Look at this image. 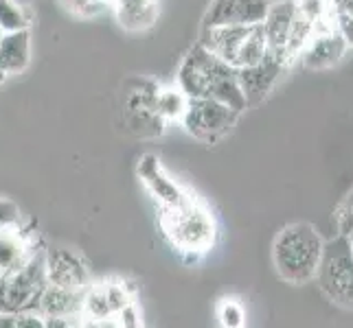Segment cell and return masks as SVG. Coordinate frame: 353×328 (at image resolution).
Returning a JSON list of instances; mask_svg holds the SVG:
<instances>
[{
  "instance_id": "cell-1",
  "label": "cell",
  "mask_w": 353,
  "mask_h": 328,
  "mask_svg": "<svg viewBox=\"0 0 353 328\" xmlns=\"http://www.w3.org/2000/svg\"><path fill=\"white\" fill-rule=\"evenodd\" d=\"M176 86L185 92L189 99H215L237 109L241 114L248 109L246 96L241 92L237 68L226 64L224 59L213 55L211 51L198 42L191 46L187 55L182 57Z\"/></svg>"
},
{
  "instance_id": "cell-2",
  "label": "cell",
  "mask_w": 353,
  "mask_h": 328,
  "mask_svg": "<svg viewBox=\"0 0 353 328\" xmlns=\"http://www.w3.org/2000/svg\"><path fill=\"white\" fill-rule=\"evenodd\" d=\"M323 239L312 223L299 221L285 226L272 245L276 274L290 285H305L314 281L323 256Z\"/></svg>"
},
{
  "instance_id": "cell-3",
  "label": "cell",
  "mask_w": 353,
  "mask_h": 328,
  "mask_svg": "<svg viewBox=\"0 0 353 328\" xmlns=\"http://www.w3.org/2000/svg\"><path fill=\"white\" fill-rule=\"evenodd\" d=\"M161 228L169 243L193 263L209 252L215 243L213 217L193 195L176 208H165L161 212Z\"/></svg>"
},
{
  "instance_id": "cell-4",
  "label": "cell",
  "mask_w": 353,
  "mask_h": 328,
  "mask_svg": "<svg viewBox=\"0 0 353 328\" xmlns=\"http://www.w3.org/2000/svg\"><path fill=\"white\" fill-rule=\"evenodd\" d=\"M200 44L237 70L259 64L268 53L261 22L241 27H206L200 33Z\"/></svg>"
},
{
  "instance_id": "cell-5",
  "label": "cell",
  "mask_w": 353,
  "mask_h": 328,
  "mask_svg": "<svg viewBox=\"0 0 353 328\" xmlns=\"http://www.w3.org/2000/svg\"><path fill=\"white\" fill-rule=\"evenodd\" d=\"M46 252H33L14 272L0 276V313L35 311L38 298L48 285Z\"/></svg>"
},
{
  "instance_id": "cell-6",
  "label": "cell",
  "mask_w": 353,
  "mask_h": 328,
  "mask_svg": "<svg viewBox=\"0 0 353 328\" xmlns=\"http://www.w3.org/2000/svg\"><path fill=\"white\" fill-rule=\"evenodd\" d=\"M314 278L332 302L353 309V250L345 234H338L323 245L319 272Z\"/></svg>"
},
{
  "instance_id": "cell-7",
  "label": "cell",
  "mask_w": 353,
  "mask_h": 328,
  "mask_svg": "<svg viewBox=\"0 0 353 328\" xmlns=\"http://www.w3.org/2000/svg\"><path fill=\"white\" fill-rule=\"evenodd\" d=\"M158 83L152 79L132 77L123 83L121 112L128 129L139 138H156L165 131V120L156 109Z\"/></svg>"
},
{
  "instance_id": "cell-8",
  "label": "cell",
  "mask_w": 353,
  "mask_h": 328,
  "mask_svg": "<svg viewBox=\"0 0 353 328\" xmlns=\"http://www.w3.org/2000/svg\"><path fill=\"white\" fill-rule=\"evenodd\" d=\"M239 112L215 99H189L180 125L200 142L215 144L235 127Z\"/></svg>"
},
{
  "instance_id": "cell-9",
  "label": "cell",
  "mask_w": 353,
  "mask_h": 328,
  "mask_svg": "<svg viewBox=\"0 0 353 328\" xmlns=\"http://www.w3.org/2000/svg\"><path fill=\"white\" fill-rule=\"evenodd\" d=\"M288 66H290V62L285 57L268 51L259 64L239 68L237 77H239L241 92H243V96H246V105L248 107L259 105L265 96L270 94V90L276 86V81L281 79V75L288 70Z\"/></svg>"
},
{
  "instance_id": "cell-10",
  "label": "cell",
  "mask_w": 353,
  "mask_h": 328,
  "mask_svg": "<svg viewBox=\"0 0 353 328\" xmlns=\"http://www.w3.org/2000/svg\"><path fill=\"white\" fill-rule=\"evenodd\" d=\"M46 281L70 291H83L90 285V272L88 265L77 252L68 248H53L46 250Z\"/></svg>"
},
{
  "instance_id": "cell-11",
  "label": "cell",
  "mask_w": 353,
  "mask_h": 328,
  "mask_svg": "<svg viewBox=\"0 0 353 328\" xmlns=\"http://www.w3.org/2000/svg\"><path fill=\"white\" fill-rule=\"evenodd\" d=\"M268 7H270V0H211L202 18V29L263 22Z\"/></svg>"
},
{
  "instance_id": "cell-12",
  "label": "cell",
  "mask_w": 353,
  "mask_h": 328,
  "mask_svg": "<svg viewBox=\"0 0 353 328\" xmlns=\"http://www.w3.org/2000/svg\"><path fill=\"white\" fill-rule=\"evenodd\" d=\"M137 173L145 184V188L150 190V195L158 201V206H161V210L176 208V206L185 204L191 197V193L182 190L180 184H176V179L167 175L161 160H158V155H154V153H145L141 157Z\"/></svg>"
},
{
  "instance_id": "cell-13",
  "label": "cell",
  "mask_w": 353,
  "mask_h": 328,
  "mask_svg": "<svg viewBox=\"0 0 353 328\" xmlns=\"http://www.w3.org/2000/svg\"><path fill=\"white\" fill-rule=\"evenodd\" d=\"M294 18H296V0H276V3H270L268 14L261 22L268 51L285 57L288 62H290V57L285 53V46L290 40V31H292V24H294Z\"/></svg>"
},
{
  "instance_id": "cell-14",
  "label": "cell",
  "mask_w": 353,
  "mask_h": 328,
  "mask_svg": "<svg viewBox=\"0 0 353 328\" xmlns=\"http://www.w3.org/2000/svg\"><path fill=\"white\" fill-rule=\"evenodd\" d=\"M349 44L345 42L343 35L334 31H325V33H316L314 38L307 42V46L301 51V62L310 70H323V68H332L340 64V59L345 57Z\"/></svg>"
},
{
  "instance_id": "cell-15",
  "label": "cell",
  "mask_w": 353,
  "mask_h": 328,
  "mask_svg": "<svg viewBox=\"0 0 353 328\" xmlns=\"http://www.w3.org/2000/svg\"><path fill=\"white\" fill-rule=\"evenodd\" d=\"M83 291H70V289H62L48 283L44 287V291L38 298V305H35V311H38L42 318H68V320H79L83 318Z\"/></svg>"
},
{
  "instance_id": "cell-16",
  "label": "cell",
  "mask_w": 353,
  "mask_h": 328,
  "mask_svg": "<svg viewBox=\"0 0 353 328\" xmlns=\"http://www.w3.org/2000/svg\"><path fill=\"white\" fill-rule=\"evenodd\" d=\"M31 64V31H9L0 42V72L5 77L20 75Z\"/></svg>"
},
{
  "instance_id": "cell-17",
  "label": "cell",
  "mask_w": 353,
  "mask_h": 328,
  "mask_svg": "<svg viewBox=\"0 0 353 328\" xmlns=\"http://www.w3.org/2000/svg\"><path fill=\"white\" fill-rule=\"evenodd\" d=\"M33 252V243L20 226L0 230V274L14 272Z\"/></svg>"
},
{
  "instance_id": "cell-18",
  "label": "cell",
  "mask_w": 353,
  "mask_h": 328,
  "mask_svg": "<svg viewBox=\"0 0 353 328\" xmlns=\"http://www.w3.org/2000/svg\"><path fill=\"white\" fill-rule=\"evenodd\" d=\"M112 7L125 31H145L158 18V0H114Z\"/></svg>"
},
{
  "instance_id": "cell-19",
  "label": "cell",
  "mask_w": 353,
  "mask_h": 328,
  "mask_svg": "<svg viewBox=\"0 0 353 328\" xmlns=\"http://www.w3.org/2000/svg\"><path fill=\"white\" fill-rule=\"evenodd\" d=\"M187 103H189V96L178 86H165V88L158 86L156 109H158V114H161V118L165 120V123H174V120L180 123V118L187 109Z\"/></svg>"
},
{
  "instance_id": "cell-20",
  "label": "cell",
  "mask_w": 353,
  "mask_h": 328,
  "mask_svg": "<svg viewBox=\"0 0 353 328\" xmlns=\"http://www.w3.org/2000/svg\"><path fill=\"white\" fill-rule=\"evenodd\" d=\"M31 22L33 18L29 9L20 5L18 0H0V29L5 33L31 29Z\"/></svg>"
},
{
  "instance_id": "cell-21",
  "label": "cell",
  "mask_w": 353,
  "mask_h": 328,
  "mask_svg": "<svg viewBox=\"0 0 353 328\" xmlns=\"http://www.w3.org/2000/svg\"><path fill=\"white\" fill-rule=\"evenodd\" d=\"M217 320L226 328H239L246 324V311H243L241 302L235 298H224L217 305Z\"/></svg>"
},
{
  "instance_id": "cell-22",
  "label": "cell",
  "mask_w": 353,
  "mask_h": 328,
  "mask_svg": "<svg viewBox=\"0 0 353 328\" xmlns=\"http://www.w3.org/2000/svg\"><path fill=\"white\" fill-rule=\"evenodd\" d=\"M334 217H336L338 234H349L353 230V188L347 193V197L338 204Z\"/></svg>"
},
{
  "instance_id": "cell-23",
  "label": "cell",
  "mask_w": 353,
  "mask_h": 328,
  "mask_svg": "<svg viewBox=\"0 0 353 328\" xmlns=\"http://www.w3.org/2000/svg\"><path fill=\"white\" fill-rule=\"evenodd\" d=\"M20 221H22L20 206L7 197H0V230L16 228L20 226Z\"/></svg>"
},
{
  "instance_id": "cell-24",
  "label": "cell",
  "mask_w": 353,
  "mask_h": 328,
  "mask_svg": "<svg viewBox=\"0 0 353 328\" xmlns=\"http://www.w3.org/2000/svg\"><path fill=\"white\" fill-rule=\"evenodd\" d=\"M62 5L77 16H97L105 7L99 0H62Z\"/></svg>"
},
{
  "instance_id": "cell-25",
  "label": "cell",
  "mask_w": 353,
  "mask_h": 328,
  "mask_svg": "<svg viewBox=\"0 0 353 328\" xmlns=\"http://www.w3.org/2000/svg\"><path fill=\"white\" fill-rule=\"evenodd\" d=\"M114 320H119L117 322V326H125V328H137V326H143V315H141V311H139V305L137 302H130V305H125L123 309H121L117 315H114Z\"/></svg>"
},
{
  "instance_id": "cell-26",
  "label": "cell",
  "mask_w": 353,
  "mask_h": 328,
  "mask_svg": "<svg viewBox=\"0 0 353 328\" xmlns=\"http://www.w3.org/2000/svg\"><path fill=\"white\" fill-rule=\"evenodd\" d=\"M336 29L345 38V42L349 46H353V16L338 9V14H336Z\"/></svg>"
},
{
  "instance_id": "cell-27",
  "label": "cell",
  "mask_w": 353,
  "mask_h": 328,
  "mask_svg": "<svg viewBox=\"0 0 353 328\" xmlns=\"http://www.w3.org/2000/svg\"><path fill=\"white\" fill-rule=\"evenodd\" d=\"M347 239H349V245H351V250H353V230H351V232L349 234H345Z\"/></svg>"
},
{
  "instance_id": "cell-28",
  "label": "cell",
  "mask_w": 353,
  "mask_h": 328,
  "mask_svg": "<svg viewBox=\"0 0 353 328\" xmlns=\"http://www.w3.org/2000/svg\"><path fill=\"white\" fill-rule=\"evenodd\" d=\"M99 3H103V5H114V0H99Z\"/></svg>"
},
{
  "instance_id": "cell-29",
  "label": "cell",
  "mask_w": 353,
  "mask_h": 328,
  "mask_svg": "<svg viewBox=\"0 0 353 328\" xmlns=\"http://www.w3.org/2000/svg\"><path fill=\"white\" fill-rule=\"evenodd\" d=\"M5 79H7V77L3 75V72H0V83H5Z\"/></svg>"
},
{
  "instance_id": "cell-30",
  "label": "cell",
  "mask_w": 353,
  "mask_h": 328,
  "mask_svg": "<svg viewBox=\"0 0 353 328\" xmlns=\"http://www.w3.org/2000/svg\"><path fill=\"white\" fill-rule=\"evenodd\" d=\"M3 38H5V31H3V29H0V42H3Z\"/></svg>"
},
{
  "instance_id": "cell-31",
  "label": "cell",
  "mask_w": 353,
  "mask_h": 328,
  "mask_svg": "<svg viewBox=\"0 0 353 328\" xmlns=\"http://www.w3.org/2000/svg\"><path fill=\"white\" fill-rule=\"evenodd\" d=\"M334 3H336V0H334Z\"/></svg>"
}]
</instances>
